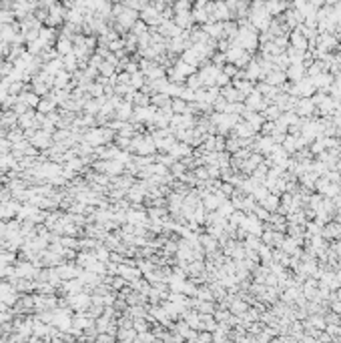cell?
<instances>
[{
	"mask_svg": "<svg viewBox=\"0 0 341 343\" xmlns=\"http://www.w3.org/2000/svg\"><path fill=\"white\" fill-rule=\"evenodd\" d=\"M211 64H215L217 68H223L225 64H227V57H225V52H219L217 50L213 57H211Z\"/></svg>",
	"mask_w": 341,
	"mask_h": 343,
	"instance_id": "obj_38",
	"label": "cell"
},
{
	"mask_svg": "<svg viewBox=\"0 0 341 343\" xmlns=\"http://www.w3.org/2000/svg\"><path fill=\"white\" fill-rule=\"evenodd\" d=\"M285 75H287L289 82H299V80L307 78V68H305V64H291L287 71H285Z\"/></svg>",
	"mask_w": 341,
	"mask_h": 343,
	"instance_id": "obj_12",
	"label": "cell"
},
{
	"mask_svg": "<svg viewBox=\"0 0 341 343\" xmlns=\"http://www.w3.org/2000/svg\"><path fill=\"white\" fill-rule=\"evenodd\" d=\"M60 243H62L64 249L78 251V239H76V237H60Z\"/></svg>",
	"mask_w": 341,
	"mask_h": 343,
	"instance_id": "obj_39",
	"label": "cell"
},
{
	"mask_svg": "<svg viewBox=\"0 0 341 343\" xmlns=\"http://www.w3.org/2000/svg\"><path fill=\"white\" fill-rule=\"evenodd\" d=\"M36 150H40V153H43V150H48L50 147H52V134H48V133H44V131H36L34 133V136L29 141Z\"/></svg>",
	"mask_w": 341,
	"mask_h": 343,
	"instance_id": "obj_7",
	"label": "cell"
},
{
	"mask_svg": "<svg viewBox=\"0 0 341 343\" xmlns=\"http://www.w3.org/2000/svg\"><path fill=\"white\" fill-rule=\"evenodd\" d=\"M139 18L148 26V29H153V26H157V29H159V26H161V22H163V16H161V12H157L151 4H148L143 12H141V15H139Z\"/></svg>",
	"mask_w": 341,
	"mask_h": 343,
	"instance_id": "obj_8",
	"label": "cell"
},
{
	"mask_svg": "<svg viewBox=\"0 0 341 343\" xmlns=\"http://www.w3.org/2000/svg\"><path fill=\"white\" fill-rule=\"evenodd\" d=\"M279 205H281V197H277V195H269L265 201L259 203V207L267 209L269 213H277V211H279Z\"/></svg>",
	"mask_w": 341,
	"mask_h": 343,
	"instance_id": "obj_25",
	"label": "cell"
},
{
	"mask_svg": "<svg viewBox=\"0 0 341 343\" xmlns=\"http://www.w3.org/2000/svg\"><path fill=\"white\" fill-rule=\"evenodd\" d=\"M18 101H22L26 106L30 108V111H36V106H38V103H40V97H36V94L30 90V89H26L20 97H18Z\"/></svg>",
	"mask_w": 341,
	"mask_h": 343,
	"instance_id": "obj_22",
	"label": "cell"
},
{
	"mask_svg": "<svg viewBox=\"0 0 341 343\" xmlns=\"http://www.w3.org/2000/svg\"><path fill=\"white\" fill-rule=\"evenodd\" d=\"M261 82H267V85H271V87H277V89H281L285 82H287V75H285L283 71H271V73H267L265 75V78L261 80Z\"/></svg>",
	"mask_w": 341,
	"mask_h": 343,
	"instance_id": "obj_11",
	"label": "cell"
},
{
	"mask_svg": "<svg viewBox=\"0 0 341 343\" xmlns=\"http://www.w3.org/2000/svg\"><path fill=\"white\" fill-rule=\"evenodd\" d=\"M187 89H191V90H201V89H205V82H203V78L199 76V73H195V75H191L189 78H187Z\"/></svg>",
	"mask_w": 341,
	"mask_h": 343,
	"instance_id": "obj_32",
	"label": "cell"
},
{
	"mask_svg": "<svg viewBox=\"0 0 341 343\" xmlns=\"http://www.w3.org/2000/svg\"><path fill=\"white\" fill-rule=\"evenodd\" d=\"M295 113L299 119H313V115H317V108L311 99H299L295 104Z\"/></svg>",
	"mask_w": 341,
	"mask_h": 343,
	"instance_id": "obj_5",
	"label": "cell"
},
{
	"mask_svg": "<svg viewBox=\"0 0 341 343\" xmlns=\"http://www.w3.org/2000/svg\"><path fill=\"white\" fill-rule=\"evenodd\" d=\"M171 97L169 94H163V92H157L151 97V106H155L157 111H167V108H171Z\"/></svg>",
	"mask_w": 341,
	"mask_h": 343,
	"instance_id": "obj_16",
	"label": "cell"
},
{
	"mask_svg": "<svg viewBox=\"0 0 341 343\" xmlns=\"http://www.w3.org/2000/svg\"><path fill=\"white\" fill-rule=\"evenodd\" d=\"M173 22L179 26L181 30H191V29H193V24H195L193 15H191V12H181V15H175Z\"/></svg>",
	"mask_w": 341,
	"mask_h": 343,
	"instance_id": "obj_17",
	"label": "cell"
},
{
	"mask_svg": "<svg viewBox=\"0 0 341 343\" xmlns=\"http://www.w3.org/2000/svg\"><path fill=\"white\" fill-rule=\"evenodd\" d=\"M335 219H337V225H341V213H337V215H335Z\"/></svg>",
	"mask_w": 341,
	"mask_h": 343,
	"instance_id": "obj_45",
	"label": "cell"
},
{
	"mask_svg": "<svg viewBox=\"0 0 341 343\" xmlns=\"http://www.w3.org/2000/svg\"><path fill=\"white\" fill-rule=\"evenodd\" d=\"M273 131H275V122L265 120V122H263V127H261V136H271Z\"/></svg>",
	"mask_w": 341,
	"mask_h": 343,
	"instance_id": "obj_41",
	"label": "cell"
},
{
	"mask_svg": "<svg viewBox=\"0 0 341 343\" xmlns=\"http://www.w3.org/2000/svg\"><path fill=\"white\" fill-rule=\"evenodd\" d=\"M243 104H245V108H247V111H251V113H263V108H265L269 103H267L257 90H253V92L249 94V97L245 99Z\"/></svg>",
	"mask_w": 341,
	"mask_h": 343,
	"instance_id": "obj_4",
	"label": "cell"
},
{
	"mask_svg": "<svg viewBox=\"0 0 341 343\" xmlns=\"http://www.w3.org/2000/svg\"><path fill=\"white\" fill-rule=\"evenodd\" d=\"M0 127H2L4 131H10V129L18 127V115H16L15 111L2 113V119H0Z\"/></svg>",
	"mask_w": 341,
	"mask_h": 343,
	"instance_id": "obj_20",
	"label": "cell"
},
{
	"mask_svg": "<svg viewBox=\"0 0 341 343\" xmlns=\"http://www.w3.org/2000/svg\"><path fill=\"white\" fill-rule=\"evenodd\" d=\"M54 50L59 52V57H66V54H71L73 52V40H68V38H60L57 40V45H54Z\"/></svg>",
	"mask_w": 341,
	"mask_h": 343,
	"instance_id": "obj_24",
	"label": "cell"
},
{
	"mask_svg": "<svg viewBox=\"0 0 341 343\" xmlns=\"http://www.w3.org/2000/svg\"><path fill=\"white\" fill-rule=\"evenodd\" d=\"M94 255H97V259H99L101 263H104V265L111 261V251L104 247V243H99L97 247H94Z\"/></svg>",
	"mask_w": 341,
	"mask_h": 343,
	"instance_id": "obj_31",
	"label": "cell"
},
{
	"mask_svg": "<svg viewBox=\"0 0 341 343\" xmlns=\"http://www.w3.org/2000/svg\"><path fill=\"white\" fill-rule=\"evenodd\" d=\"M171 113L173 115H187L189 113V103H185L183 99H173L171 101Z\"/></svg>",
	"mask_w": 341,
	"mask_h": 343,
	"instance_id": "obj_29",
	"label": "cell"
},
{
	"mask_svg": "<svg viewBox=\"0 0 341 343\" xmlns=\"http://www.w3.org/2000/svg\"><path fill=\"white\" fill-rule=\"evenodd\" d=\"M191 153H193V150H191V147H189L187 143H179V141H177V145L169 150L167 155H171L175 161H177V159H181V161H183V159L191 157Z\"/></svg>",
	"mask_w": 341,
	"mask_h": 343,
	"instance_id": "obj_15",
	"label": "cell"
},
{
	"mask_svg": "<svg viewBox=\"0 0 341 343\" xmlns=\"http://www.w3.org/2000/svg\"><path fill=\"white\" fill-rule=\"evenodd\" d=\"M136 335H139V333H136L133 327L131 329H119V331H117V341H129L131 343Z\"/></svg>",
	"mask_w": 341,
	"mask_h": 343,
	"instance_id": "obj_35",
	"label": "cell"
},
{
	"mask_svg": "<svg viewBox=\"0 0 341 343\" xmlns=\"http://www.w3.org/2000/svg\"><path fill=\"white\" fill-rule=\"evenodd\" d=\"M117 275L122 277L127 283H133V281H136V279H141L143 273L139 271V267H136V265H129L127 259H125V263L119 265V273H117Z\"/></svg>",
	"mask_w": 341,
	"mask_h": 343,
	"instance_id": "obj_6",
	"label": "cell"
},
{
	"mask_svg": "<svg viewBox=\"0 0 341 343\" xmlns=\"http://www.w3.org/2000/svg\"><path fill=\"white\" fill-rule=\"evenodd\" d=\"M237 73H239V68H237L235 64H225V66H223V75H225L229 80H233V78L237 76Z\"/></svg>",
	"mask_w": 341,
	"mask_h": 343,
	"instance_id": "obj_40",
	"label": "cell"
},
{
	"mask_svg": "<svg viewBox=\"0 0 341 343\" xmlns=\"http://www.w3.org/2000/svg\"><path fill=\"white\" fill-rule=\"evenodd\" d=\"M145 82H147V76L139 71V73H134V75H131V89H134V90H141L143 87H145Z\"/></svg>",
	"mask_w": 341,
	"mask_h": 343,
	"instance_id": "obj_33",
	"label": "cell"
},
{
	"mask_svg": "<svg viewBox=\"0 0 341 343\" xmlns=\"http://www.w3.org/2000/svg\"><path fill=\"white\" fill-rule=\"evenodd\" d=\"M339 159H341V153H339Z\"/></svg>",
	"mask_w": 341,
	"mask_h": 343,
	"instance_id": "obj_46",
	"label": "cell"
},
{
	"mask_svg": "<svg viewBox=\"0 0 341 343\" xmlns=\"http://www.w3.org/2000/svg\"><path fill=\"white\" fill-rule=\"evenodd\" d=\"M191 10H193V4L187 2V0H181V2L173 4V12H175V15H181V12H191Z\"/></svg>",
	"mask_w": 341,
	"mask_h": 343,
	"instance_id": "obj_37",
	"label": "cell"
},
{
	"mask_svg": "<svg viewBox=\"0 0 341 343\" xmlns=\"http://www.w3.org/2000/svg\"><path fill=\"white\" fill-rule=\"evenodd\" d=\"M199 245L203 247V251L207 255H211V253H215L217 249H219V241H217L215 237H211V235H201L199 237Z\"/></svg>",
	"mask_w": 341,
	"mask_h": 343,
	"instance_id": "obj_19",
	"label": "cell"
},
{
	"mask_svg": "<svg viewBox=\"0 0 341 343\" xmlns=\"http://www.w3.org/2000/svg\"><path fill=\"white\" fill-rule=\"evenodd\" d=\"M12 153V143L8 139H0V155H6Z\"/></svg>",
	"mask_w": 341,
	"mask_h": 343,
	"instance_id": "obj_42",
	"label": "cell"
},
{
	"mask_svg": "<svg viewBox=\"0 0 341 343\" xmlns=\"http://www.w3.org/2000/svg\"><path fill=\"white\" fill-rule=\"evenodd\" d=\"M64 18H66V8H64V4L52 2L50 10H48V16H46V20H44V26H48V29H59V26L64 24Z\"/></svg>",
	"mask_w": 341,
	"mask_h": 343,
	"instance_id": "obj_1",
	"label": "cell"
},
{
	"mask_svg": "<svg viewBox=\"0 0 341 343\" xmlns=\"http://www.w3.org/2000/svg\"><path fill=\"white\" fill-rule=\"evenodd\" d=\"M20 207H22V205L18 201H15V199L8 201V203H0V221L8 223V221H12V219H16Z\"/></svg>",
	"mask_w": 341,
	"mask_h": 343,
	"instance_id": "obj_2",
	"label": "cell"
},
{
	"mask_svg": "<svg viewBox=\"0 0 341 343\" xmlns=\"http://www.w3.org/2000/svg\"><path fill=\"white\" fill-rule=\"evenodd\" d=\"M241 119H243L245 122H247V125H249L251 129H255V131H261L263 122H265V119H263L261 113H251V111H245Z\"/></svg>",
	"mask_w": 341,
	"mask_h": 343,
	"instance_id": "obj_13",
	"label": "cell"
},
{
	"mask_svg": "<svg viewBox=\"0 0 341 343\" xmlns=\"http://www.w3.org/2000/svg\"><path fill=\"white\" fill-rule=\"evenodd\" d=\"M289 46L295 48V50H301V52H307L309 50V40L299 32V30H291L289 32Z\"/></svg>",
	"mask_w": 341,
	"mask_h": 343,
	"instance_id": "obj_10",
	"label": "cell"
},
{
	"mask_svg": "<svg viewBox=\"0 0 341 343\" xmlns=\"http://www.w3.org/2000/svg\"><path fill=\"white\" fill-rule=\"evenodd\" d=\"M131 343H143V341H141V337H139V335H136V337H134Z\"/></svg>",
	"mask_w": 341,
	"mask_h": 343,
	"instance_id": "obj_44",
	"label": "cell"
},
{
	"mask_svg": "<svg viewBox=\"0 0 341 343\" xmlns=\"http://www.w3.org/2000/svg\"><path fill=\"white\" fill-rule=\"evenodd\" d=\"M131 34H133L136 40H139V38H143V36H147V34H148V26H147V24L139 18V20L134 22L133 29H131Z\"/></svg>",
	"mask_w": 341,
	"mask_h": 343,
	"instance_id": "obj_30",
	"label": "cell"
},
{
	"mask_svg": "<svg viewBox=\"0 0 341 343\" xmlns=\"http://www.w3.org/2000/svg\"><path fill=\"white\" fill-rule=\"evenodd\" d=\"M57 271H59V277H60V281L64 283V281H73V279H78V275L83 273V269H80L76 263H68V261H64L62 265H59L57 267Z\"/></svg>",
	"mask_w": 341,
	"mask_h": 343,
	"instance_id": "obj_3",
	"label": "cell"
},
{
	"mask_svg": "<svg viewBox=\"0 0 341 343\" xmlns=\"http://www.w3.org/2000/svg\"><path fill=\"white\" fill-rule=\"evenodd\" d=\"M231 85H233L245 99H247L249 94L255 90V82H251V80H231Z\"/></svg>",
	"mask_w": 341,
	"mask_h": 343,
	"instance_id": "obj_23",
	"label": "cell"
},
{
	"mask_svg": "<svg viewBox=\"0 0 341 343\" xmlns=\"http://www.w3.org/2000/svg\"><path fill=\"white\" fill-rule=\"evenodd\" d=\"M68 85H71V75H68L66 71L59 73L57 76H54V80H52V89H57V90H62Z\"/></svg>",
	"mask_w": 341,
	"mask_h": 343,
	"instance_id": "obj_26",
	"label": "cell"
},
{
	"mask_svg": "<svg viewBox=\"0 0 341 343\" xmlns=\"http://www.w3.org/2000/svg\"><path fill=\"white\" fill-rule=\"evenodd\" d=\"M157 32H159L163 38H165V40H173V38L179 36L183 30H181L179 26H177L173 20H163V22H161V26L157 29Z\"/></svg>",
	"mask_w": 341,
	"mask_h": 343,
	"instance_id": "obj_9",
	"label": "cell"
},
{
	"mask_svg": "<svg viewBox=\"0 0 341 343\" xmlns=\"http://www.w3.org/2000/svg\"><path fill=\"white\" fill-rule=\"evenodd\" d=\"M94 343H117V337L115 335H108V333H99L97 341Z\"/></svg>",
	"mask_w": 341,
	"mask_h": 343,
	"instance_id": "obj_43",
	"label": "cell"
},
{
	"mask_svg": "<svg viewBox=\"0 0 341 343\" xmlns=\"http://www.w3.org/2000/svg\"><path fill=\"white\" fill-rule=\"evenodd\" d=\"M133 329H134V331L141 335V333L151 331V323H148L147 319H134V321H133Z\"/></svg>",
	"mask_w": 341,
	"mask_h": 343,
	"instance_id": "obj_36",
	"label": "cell"
},
{
	"mask_svg": "<svg viewBox=\"0 0 341 343\" xmlns=\"http://www.w3.org/2000/svg\"><path fill=\"white\" fill-rule=\"evenodd\" d=\"M57 103L52 101V97L48 94V97H44V99H40V103H38V106H36V113H40V115H50V113H54L57 111Z\"/></svg>",
	"mask_w": 341,
	"mask_h": 343,
	"instance_id": "obj_21",
	"label": "cell"
},
{
	"mask_svg": "<svg viewBox=\"0 0 341 343\" xmlns=\"http://www.w3.org/2000/svg\"><path fill=\"white\" fill-rule=\"evenodd\" d=\"M221 97L227 101V103H245V97L233 87V85H227L221 89Z\"/></svg>",
	"mask_w": 341,
	"mask_h": 343,
	"instance_id": "obj_14",
	"label": "cell"
},
{
	"mask_svg": "<svg viewBox=\"0 0 341 343\" xmlns=\"http://www.w3.org/2000/svg\"><path fill=\"white\" fill-rule=\"evenodd\" d=\"M6 139L12 143V145H16V143H20V141H24L26 136H24V131L22 129H18V127H15V129H10L8 131V134H6Z\"/></svg>",
	"mask_w": 341,
	"mask_h": 343,
	"instance_id": "obj_34",
	"label": "cell"
},
{
	"mask_svg": "<svg viewBox=\"0 0 341 343\" xmlns=\"http://www.w3.org/2000/svg\"><path fill=\"white\" fill-rule=\"evenodd\" d=\"M18 129L26 131V129H38L36 125V111H29L18 117Z\"/></svg>",
	"mask_w": 341,
	"mask_h": 343,
	"instance_id": "obj_18",
	"label": "cell"
},
{
	"mask_svg": "<svg viewBox=\"0 0 341 343\" xmlns=\"http://www.w3.org/2000/svg\"><path fill=\"white\" fill-rule=\"evenodd\" d=\"M261 115H263V119H265V120H269V122H275V120H277L283 113L279 111V106H277V104H267V106L263 108V113H261Z\"/></svg>",
	"mask_w": 341,
	"mask_h": 343,
	"instance_id": "obj_28",
	"label": "cell"
},
{
	"mask_svg": "<svg viewBox=\"0 0 341 343\" xmlns=\"http://www.w3.org/2000/svg\"><path fill=\"white\" fill-rule=\"evenodd\" d=\"M62 64H64V71H66L68 75H74V73L78 71V60H76V57H74V52L62 57Z\"/></svg>",
	"mask_w": 341,
	"mask_h": 343,
	"instance_id": "obj_27",
	"label": "cell"
}]
</instances>
